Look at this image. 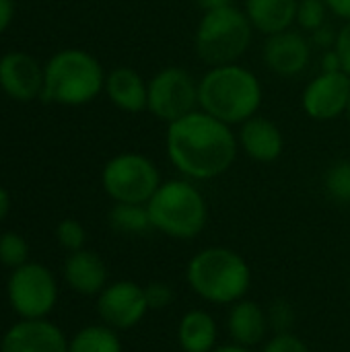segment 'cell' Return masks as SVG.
Wrapping results in <instances>:
<instances>
[{"mask_svg":"<svg viewBox=\"0 0 350 352\" xmlns=\"http://www.w3.org/2000/svg\"><path fill=\"white\" fill-rule=\"evenodd\" d=\"M167 155L186 177L212 179L233 165L237 140L229 124L206 111H192L169 124Z\"/></svg>","mask_w":350,"mask_h":352,"instance_id":"obj_1","label":"cell"},{"mask_svg":"<svg viewBox=\"0 0 350 352\" xmlns=\"http://www.w3.org/2000/svg\"><path fill=\"white\" fill-rule=\"evenodd\" d=\"M186 280L202 301L233 305L245 299L252 287V268L235 250L212 245L192 256L186 268Z\"/></svg>","mask_w":350,"mask_h":352,"instance_id":"obj_2","label":"cell"},{"mask_svg":"<svg viewBox=\"0 0 350 352\" xmlns=\"http://www.w3.org/2000/svg\"><path fill=\"white\" fill-rule=\"evenodd\" d=\"M198 99L202 111L225 124H241L258 111L262 87L256 74L241 66H215L200 80Z\"/></svg>","mask_w":350,"mask_h":352,"instance_id":"obj_3","label":"cell"},{"mask_svg":"<svg viewBox=\"0 0 350 352\" xmlns=\"http://www.w3.org/2000/svg\"><path fill=\"white\" fill-rule=\"evenodd\" d=\"M105 85L101 64L83 50H64L43 68L41 99L45 103L83 105L95 99Z\"/></svg>","mask_w":350,"mask_h":352,"instance_id":"obj_4","label":"cell"},{"mask_svg":"<svg viewBox=\"0 0 350 352\" xmlns=\"http://www.w3.org/2000/svg\"><path fill=\"white\" fill-rule=\"evenodd\" d=\"M146 210L153 229L173 239L198 237L208 221V208L200 190L184 179L161 184L146 202Z\"/></svg>","mask_w":350,"mask_h":352,"instance_id":"obj_5","label":"cell"},{"mask_svg":"<svg viewBox=\"0 0 350 352\" xmlns=\"http://www.w3.org/2000/svg\"><path fill=\"white\" fill-rule=\"evenodd\" d=\"M252 41V23L235 6L208 10L196 31L198 56L212 66L233 64Z\"/></svg>","mask_w":350,"mask_h":352,"instance_id":"obj_6","label":"cell"},{"mask_svg":"<svg viewBox=\"0 0 350 352\" xmlns=\"http://www.w3.org/2000/svg\"><path fill=\"white\" fill-rule=\"evenodd\" d=\"M105 194L122 204H146L161 186L155 163L136 153L113 157L101 173Z\"/></svg>","mask_w":350,"mask_h":352,"instance_id":"obj_7","label":"cell"},{"mask_svg":"<svg viewBox=\"0 0 350 352\" xmlns=\"http://www.w3.org/2000/svg\"><path fill=\"white\" fill-rule=\"evenodd\" d=\"M8 301L21 320H45L58 303V283L52 270L37 262H27L10 272Z\"/></svg>","mask_w":350,"mask_h":352,"instance_id":"obj_8","label":"cell"},{"mask_svg":"<svg viewBox=\"0 0 350 352\" xmlns=\"http://www.w3.org/2000/svg\"><path fill=\"white\" fill-rule=\"evenodd\" d=\"M200 103L198 82L182 68H165L149 82V109L163 122H175Z\"/></svg>","mask_w":350,"mask_h":352,"instance_id":"obj_9","label":"cell"},{"mask_svg":"<svg viewBox=\"0 0 350 352\" xmlns=\"http://www.w3.org/2000/svg\"><path fill=\"white\" fill-rule=\"evenodd\" d=\"M149 311L144 287L132 280L109 283L97 295V314L101 322L118 332L136 328Z\"/></svg>","mask_w":350,"mask_h":352,"instance_id":"obj_10","label":"cell"},{"mask_svg":"<svg viewBox=\"0 0 350 352\" xmlns=\"http://www.w3.org/2000/svg\"><path fill=\"white\" fill-rule=\"evenodd\" d=\"M350 76L344 70L322 72L303 93V109L314 120H334L349 107Z\"/></svg>","mask_w":350,"mask_h":352,"instance_id":"obj_11","label":"cell"},{"mask_svg":"<svg viewBox=\"0 0 350 352\" xmlns=\"http://www.w3.org/2000/svg\"><path fill=\"white\" fill-rule=\"evenodd\" d=\"M0 352H68V338L47 320H21L2 336Z\"/></svg>","mask_w":350,"mask_h":352,"instance_id":"obj_12","label":"cell"},{"mask_svg":"<svg viewBox=\"0 0 350 352\" xmlns=\"http://www.w3.org/2000/svg\"><path fill=\"white\" fill-rule=\"evenodd\" d=\"M0 87L17 101H31L41 95L43 70L31 56L10 52L0 60Z\"/></svg>","mask_w":350,"mask_h":352,"instance_id":"obj_13","label":"cell"},{"mask_svg":"<svg viewBox=\"0 0 350 352\" xmlns=\"http://www.w3.org/2000/svg\"><path fill=\"white\" fill-rule=\"evenodd\" d=\"M309 41L297 31H281L268 37L264 45V60L268 68L283 76L299 74L309 64Z\"/></svg>","mask_w":350,"mask_h":352,"instance_id":"obj_14","label":"cell"},{"mask_svg":"<svg viewBox=\"0 0 350 352\" xmlns=\"http://www.w3.org/2000/svg\"><path fill=\"white\" fill-rule=\"evenodd\" d=\"M227 332L235 344L248 349L262 344L270 332L268 309L252 299H241L233 303L227 316Z\"/></svg>","mask_w":350,"mask_h":352,"instance_id":"obj_15","label":"cell"},{"mask_svg":"<svg viewBox=\"0 0 350 352\" xmlns=\"http://www.w3.org/2000/svg\"><path fill=\"white\" fill-rule=\"evenodd\" d=\"M64 280L66 285L85 297H97L109 283H107V266L99 254L91 250L70 252L64 262Z\"/></svg>","mask_w":350,"mask_h":352,"instance_id":"obj_16","label":"cell"},{"mask_svg":"<svg viewBox=\"0 0 350 352\" xmlns=\"http://www.w3.org/2000/svg\"><path fill=\"white\" fill-rule=\"evenodd\" d=\"M239 138L245 153L260 163L276 161L285 146L278 126L262 116H252L250 120H245Z\"/></svg>","mask_w":350,"mask_h":352,"instance_id":"obj_17","label":"cell"},{"mask_svg":"<svg viewBox=\"0 0 350 352\" xmlns=\"http://www.w3.org/2000/svg\"><path fill=\"white\" fill-rule=\"evenodd\" d=\"M177 344L184 352H212L219 346V326L206 309H190L177 324Z\"/></svg>","mask_w":350,"mask_h":352,"instance_id":"obj_18","label":"cell"},{"mask_svg":"<svg viewBox=\"0 0 350 352\" xmlns=\"http://www.w3.org/2000/svg\"><path fill=\"white\" fill-rule=\"evenodd\" d=\"M109 99L124 111H142L149 105V85L140 74L128 66H120L109 72L105 80Z\"/></svg>","mask_w":350,"mask_h":352,"instance_id":"obj_19","label":"cell"},{"mask_svg":"<svg viewBox=\"0 0 350 352\" xmlns=\"http://www.w3.org/2000/svg\"><path fill=\"white\" fill-rule=\"evenodd\" d=\"M297 0H248L245 14L250 23L262 33L274 35L287 31L297 19Z\"/></svg>","mask_w":350,"mask_h":352,"instance_id":"obj_20","label":"cell"},{"mask_svg":"<svg viewBox=\"0 0 350 352\" xmlns=\"http://www.w3.org/2000/svg\"><path fill=\"white\" fill-rule=\"evenodd\" d=\"M68 352H124L118 330L105 324H93L78 330L68 340Z\"/></svg>","mask_w":350,"mask_h":352,"instance_id":"obj_21","label":"cell"},{"mask_svg":"<svg viewBox=\"0 0 350 352\" xmlns=\"http://www.w3.org/2000/svg\"><path fill=\"white\" fill-rule=\"evenodd\" d=\"M109 225L113 231L124 235H142L149 229H153L146 204L116 202V206L109 210Z\"/></svg>","mask_w":350,"mask_h":352,"instance_id":"obj_22","label":"cell"},{"mask_svg":"<svg viewBox=\"0 0 350 352\" xmlns=\"http://www.w3.org/2000/svg\"><path fill=\"white\" fill-rule=\"evenodd\" d=\"M27 258H29V245L23 235L14 231H6L0 235V264L14 270L27 264Z\"/></svg>","mask_w":350,"mask_h":352,"instance_id":"obj_23","label":"cell"},{"mask_svg":"<svg viewBox=\"0 0 350 352\" xmlns=\"http://www.w3.org/2000/svg\"><path fill=\"white\" fill-rule=\"evenodd\" d=\"M324 188L332 200L342 204L350 202V161H338L326 171Z\"/></svg>","mask_w":350,"mask_h":352,"instance_id":"obj_24","label":"cell"},{"mask_svg":"<svg viewBox=\"0 0 350 352\" xmlns=\"http://www.w3.org/2000/svg\"><path fill=\"white\" fill-rule=\"evenodd\" d=\"M56 237H58V243L68 250V252H78L85 248V241H87V233H85V227L74 221V219H64L58 227H56Z\"/></svg>","mask_w":350,"mask_h":352,"instance_id":"obj_25","label":"cell"},{"mask_svg":"<svg viewBox=\"0 0 350 352\" xmlns=\"http://www.w3.org/2000/svg\"><path fill=\"white\" fill-rule=\"evenodd\" d=\"M297 21L303 29H320L326 21V4L322 0H301L297 8Z\"/></svg>","mask_w":350,"mask_h":352,"instance_id":"obj_26","label":"cell"},{"mask_svg":"<svg viewBox=\"0 0 350 352\" xmlns=\"http://www.w3.org/2000/svg\"><path fill=\"white\" fill-rule=\"evenodd\" d=\"M260 352H309V346L293 332H276L264 342Z\"/></svg>","mask_w":350,"mask_h":352,"instance_id":"obj_27","label":"cell"},{"mask_svg":"<svg viewBox=\"0 0 350 352\" xmlns=\"http://www.w3.org/2000/svg\"><path fill=\"white\" fill-rule=\"evenodd\" d=\"M149 309H165L173 303V289L167 283H149L144 287Z\"/></svg>","mask_w":350,"mask_h":352,"instance_id":"obj_28","label":"cell"},{"mask_svg":"<svg viewBox=\"0 0 350 352\" xmlns=\"http://www.w3.org/2000/svg\"><path fill=\"white\" fill-rule=\"evenodd\" d=\"M268 320H270V328H274L276 332H291L295 311L287 301H276L268 309Z\"/></svg>","mask_w":350,"mask_h":352,"instance_id":"obj_29","label":"cell"},{"mask_svg":"<svg viewBox=\"0 0 350 352\" xmlns=\"http://www.w3.org/2000/svg\"><path fill=\"white\" fill-rule=\"evenodd\" d=\"M336 54L340 58V66L342 70L350 76V21L340 29V33L336 35Z\"/></svg>","mask_w":350,"mask_h":352,"instance_id":"obj_30","label":"cell"},{"mask_svg":"<svg viewBox=\"0 0 350 352\" xmlns=\"http://www.w3.org/2000/svg\"><path fill=\"white\" fill-rule=\"evenodd\" d=\"M314 41H316V45L328 47V45H332V41H336V37H334V31L332 29H328V27L322 25L320 29L314 31Z\"/></svg>","mask_w":350,"mask_h":352,"instance_id":"obj_31","label":"cell"},{"mask_svg":"<svg viewBox=\"0 0 350 352\" xmlns=\"http://www.w3.org/2000/svg\"><path fill=\"white\" fill-rule=\"evenodd\" d=\"M12 12H14L12 0H0V33L10 25V21H12Z\"/></svg>","mask_w":350,"mask_h":352,"instance_id":"obj_32","label":"cell"},{"mask_svg":"<svg viewBox=\"0 0 350 352\" xmlns=\"http://www.w3.org/2000/svg\"><path fill=\"white\" fill-rule=\"evenodd\" d=\"M326 4L332 8L334 14L350 21V0H326Z\"/></svg>","mask_w":350,"mask_h":352,"instance_id":"obj_33","label":"cell"},{"mask_svg":"<svg viewBox=\"0 0 350 352\" xmlns=\"http://www.w3.org/2000/svg\"><path fill=\"white\" fill-rule=\"evenodd\" d=\"M334 70H342L340 58H338L336 50H334V52H328V54L324 56V72H334Z\"/></svg>","mask_w":350,"mask_h":352,"instance_id":"obj_34","label":"cell"},{"mask_svg":"<svg viewBox=\"0 0 350 352\" xmlns=\"http://www.w3.org/2000/svg\"><path fill=\"white\" fill-rule=\"evenodd\" d=\"M8 210H10V196H8V192L0 186V223L6 219Z\"/></svg>","mask_w":350,"mask_h":352,"instance_id":"obj_35","label":"cell"},{"mask_svg":"<svg viewBox=\"0 0 350 352\" xmlns=\"http://www.w3.org/2000/svg\"><path fill=\"white\" fill-rule=\"evenodd\" d=\"M198 4L208 12V10H215V8H225V6H231V0H198Z\"/></svg>","mask_w":350,"mask_h":352,"instance_id":"obj_36","label":"cell"},{"mask_svg":"<svg viewBox=\"0 0 350 352\" xmlns=\"http://www.w3.org/2000/svg\"><path fill=\"white\" fill-rule=\"evenodd\" d=\"M212 352H254L252 349H248V346H241V344H235V342H231V344H223V346H217Z\"/></svg>","mask_w":350,"mask_h":352,"instance_id":"obj_37","label":"cell"},{"mask_svg":"<svg viewBox=\"0 0 350 352\" xmlns=\"http://www.w3.org/2000/svg\"><path fill=\"white\" fill-rule=\"evenodd\" d=\"M347 113H349V120H350V99H349V107H347Z\"/></svg>","mask_w":350,"mask_h":352,"instance_id":"obj_38","label":"cell"}]
</instances>
